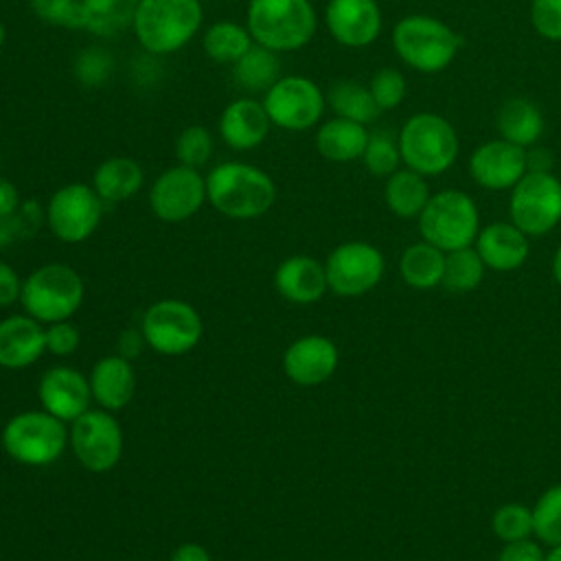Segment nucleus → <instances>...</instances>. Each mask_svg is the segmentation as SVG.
Here are the masks:
<instances>
[{
    "label": "nucleus",
    "mask_w": 561,
    "mask_h": 561,
    "mask_svg": "<svg viewBox=\"0 0 561 561\" xmlns=\"http://www.w3.org/2000/svg\"><path fill=\"white\" fill-rule=\"evenodd\" d=\"M206 199L230 219H254L274 206L276 186L263 169L228 160L206 175Z\"/></svg>",
    "instance_id": "1"
},
{
    "label": "nucleus",
    "mask_w": 561,
    "mask_h": 561,
    "mask_svg": "<svg viewBox=\"0 0 561 561\" xmlns=\"http://www.w3.org/2000/svg\"><path fill=\"white\" fill-rule=\"evenodd\" d=\"M199 0H138L134 33L151 55H169L186 46L202 26Z\"/></svg>",
    "instance_id": "2"
},
{
    "label": "nucleus",
    "mask_w": 561,
    "mask_h": 561,
    "mask_svg": "<svg viewBox=\"0 0 561 561\" xmlns=\"http://www.w3.org/2000/svg\"><path fill=\"white\" fill-rule=\"evenodd\" d=\"M245 26L254 44L285 53L309 44L318 20L309 0H250Z\"/></svg>",
    "instance_id": "3"
},
{
    "label": "nucleus",
    "mask_w": 561,
    "mask_h": 561,
    "mask_svg": "<svg viewBox=\"0 0 561 561\" xmlns=\"http://www.w3.org/2000/svg\"><path fill=\"white\" fill-rule=\"evenodd\" d=\"M397 142L403 164L423 178L447 171L460 151L458 134L451 123L432 112L410 116L403 123Z\"/></svg>",
    "instance_id": "4"
},
{
    "label": "nucleus",
    "mask_w": 561,
    "mask_h": 561,
    "mask_svg": "<svg viewBox=\"0 0 561 561\" xmlns=\"http://www.w3.org/2000/svg\"><path fill=\"white\" fill-rule=\"evenodd\" d=\"M460 44V35L432 15H405L392 28V46L399 59L425 75L445 70L458 55Z\"/></svg>",
    "instance_id": "5"
},
{
    "label": "nucleus",
    "mask_w": 561,
    "mask_h": 561,
    "mask_svg": "<svg viewBox=\"0 0 561 561\" xmlns=\"http://www.w3.org/2000/svg\"><path fill=\"white\" fill-rule=\"evenodd\" d=\"M83 280L66 263H48L33 270L22 283L20 305L46 324L68 320L83 302Z\"/></svg>",
    "instance_id": "6"
},
{
    "label": "nucleus",
    "mask_w": 561,
    "mask_h": 561,
    "mask_svg": "<svg viewBox=\"0 0 561 561\" xmlns=\"http://www.w3.org/2000/svg\"><path fill=\"white\" fill-rule=\"evenodd\" d=\"M419 230L423 241L443 252L460 250L476 243L480 232V215L476 202L456 188H445L430 195L419 215Z\"/></svg>",
    "instance_id": "7"
},
{
    "label": "nucleus",
    "mask_w": 561,
    "mask_h": 561,
    "mask_svg": "<svg viewBox=\"0 0 561 561\" xmlns=\"http://www.w3.org/2000/svg\"><path fill=\"white\" fill-rule=\"evenodd\" d=\"M68 432L64 421L37 410L20 412L2 430L4 451L22 465L46 467L55 462L66 449Z\"/></svg>",
    "instance_id": "8"
},
{
    "label": "nucleus",
    "mask_w": 561,
    "mask_h": 561,
    "mask_svg": "<svg viewBox=\"0 0 561 561\" xmlns=\"http://www.w3.org/2000/svg\"><path fill=\"white\" fill-rule=\"evenodd\" d=\"M511 221L526 237H541L561 221V180L550 171H526L511 188Z\"/></svg>",
    "instance_id": "9"
},
{
    "label": "nucleus",
    "mask_w": 561,
    "mask_h": 561,
    "mask_svg": "<svg viewBox=\"0 0 561 561\" xmlns=\"http://www.w3.org/2000/svg\"><path fill=\"white\" fill-rule=\"evenodd\" d=\"M140 331L145 342L162 355H184L202 340V318L184 300H158L142 313Z\"/></svg>",
    "instance_id": "10"
},
{
    "label": "nucleus",
    "mask_w": 561,
    "mask_h": 561,
    "mask_svg": "<svg viewBox=\"0 0 561 561\" xmlns=\"http://www.w3.org/2000/svg\"><path fill=\"white\" fill-rule=\"evenodd\" d=\"M327 96L316 81L287 75L280 77L263 96V107L274 127L287 131H305L313 127L324 112Z\"/></svg>",
    "instance_id": "11"
},
{
    "label": "nucleus",
    "mask_w": 561,
    "mask_h": 561,
    "mask_svg": "<svg viewBox=\"0 0 561 561\" xmlns=\"http://www.w3.org/2000/svg\"><path fill=\"white\" fill-rule=\"evenodd\" d=\"M103 199L99 193L81 182L57 188L46 206V221L50 232L64 243L85 241L101 221Z\"/></svg>",
    "instance_id": "12"
},
{
    "label": "nucleus",
    "mask_w": 561,
    "mask_h": 561,
    "mask_svg": "<svg viewBox=\"0 0 561 561\" xmlns=\"http://www.w3.org/2000/svg\"><path fill=\"white\" fill-rule=\"evenodd\" d=\"M68 440L77 460L94 473L114 469L123 454L121 423L107 410H88L75 419Z\"/></svg>",
    "instance_id": "13"
},
{
    "label": "nucleus",
    "mask_w": 561,
    "mask_h": 561,
    "mask_svg": "<svg viewBox=\"0 0 561 561\" xmlns=\"http://www.w3.org/2000/svg\"><path fill=\"white\" fill-rule=\"evenodd\" d=\"M329 289L344 298L368 294L383 276V254L366 241L340 243L324 263Z\"/></svg>",
    "instance_id": "14"
},
{
    "label": "nucleus",
    "mask_w": 561,
    "mask_h": 561,
    "mask_svg": "<svg viewBox=\"0 0 561 561\" xmlns=\"http://www.w3.org/2000/svg\"><path fill=\"white\" fill-rule=\"evenodd\" d=\"M206 199V178L193 167H171L156 178L149 191V206L162 221L178 224L193 217Z\"/></svg>",
    "instance_id": "15"
},
{
    "label": "nucleus",
    "mask_w": 561,
    "mask_h": 561,
    "mask_svg": "<svg viewBox=\"0 0 561 561\" xmlns=\"http://www.w3.org/2000/svg\"><path fill=\"white\" fill-rule=\"evenodd\" d=\"M526 171V149L504 138L480 145L469 158V173L473 182L489 191L513 188Z\"/></svg>",
    "instance_id": "16"
},
{
    "label": "nucleus",
    "mask_w": 561,
    "mask_h": 561,
    "mask_svg": "<svg viewBox=\"0 0 561 561\" xmlns=\"http://www.w3.org/2000/svg\"><path fill=\"white\" fill-rule=\"evenodd\" d=\"M324 22L335 42L362 48L379 37L381 11L377 0H329Z\"/></svg>",
    "instance_id": "17"
},
{
    "label": "nucleus",
    "mask_w": 561,
    "mask_h": 561,
    "mask_svg": "<svg viewBox=\"0 0 561 561\" xmlns=\"http://www.w3.org/2000/svg\"><path fill=\"white\" fill-rule=\"evenodd\" d=\"M337 362V346L324 335H302L283 353V370L298 386L324 383L333 377Z\"/></svg>",
    "instance_id": "18"
},
{
    "label": "nucleus",
    "mask_w": 561,
    "mask_h": 561,
    "mask_svg": "<svg viewBox=\"0 0 561 561\" xmlns=\"http://www.w3.org/2000/svg\"><path fill=\"white\" fill-rule=\"evenodd\" d=\"M37 394L48 414L70 423L88 412L92 401V390L85 375L68 366L48 368L37 383Z\"/></svg>",
    "instance_id": "19"
},
{
    "label": "nucleus",
    "mask_w": 561,
    "mask_h": 561,
    "mask_svg": "<svg viewBox=\"0 0 561 561\" xmlns=\"http://www.w3.org/2000/svg\"><path fill=\"white\" fill-rule=\"evenodd\" d=\"M46 351V329L28 313L9 316L0 320V366L26 368L35 364Z\"/></svg>",
    "instance_id": "20"
},
{
    "label": "nucleus",
    "mask_w": 561,
    "mask_h": 561,
    "mask_svg": "<svg viewBox=\"0 0 561 561\" xmlns=\"http://www.w3.org/2000/svg\"><path fill=\"white\" fill-rule=\"evenodd\" d=\"M270 116L263 103L243 96L230 101L219 116V134L224 142L234 151H248L259 147L270 131Z\"/></svg>",
    "instance_id": "21"
},
{
    "label": "nucleus",
    "mask_w": 561,
    "mask_h": 561,
    "mask_svg": "<svg viewBox=\"0 0 561 561\" xmlns=\"http://www.w3.org/2000/svg\"><path fill=\"white\" fill-rule=\"evenodd\" d=\"M476 250L493 272H513L528 259V237L511 221H493L476 237Z\"/></svg>",
    "instance_id": "22"
},
{
    "label": "nucleus",
    "mask_w": 561,
    "mask_h": 561,
    "mask_svg": "<svg viewBox=\"0 0 561 561\" xmlns=\"http://www.w3.org/2000/svg\"><path fill=\"white\" fill-rule=\"evenodd\" d=\"M274 285L285 300L296 305L316 302L329 289L324 265L307 254L285 259L274 272Z\"/></svg>",
    "instance_id": "23"
},
{
    "label": "nucleus",
    "mask_w": 561,
    "mask_h": 561,
    "mask_svg": "<svg viewBox=\"0 0 561 561\" xmlns=\"http://www.w3.org/2000/svg\"><path fill=\"white\" fill-rule=\"evenodd\" d=\"M92 399L107 412L125 408L136 388V375L131 362L121 355H105L101 357L88 377Z\"/></svg>",
    "instance_id": "24"
},
{
    "label": "nucleus",
    "mask_w": 561,
    "mask_h": 561,
    "mask_svg": "<svg viewBox=\"0 0 561 561\" xmlns=\"http://www.w3.org/2000/svg\"><path fill=\"white\" fill-rule=\"evenodd\" d=\"M366 142V125L340 116L324 121L316 131V149L329 162H353L362 158Z\"/></svg>",
    "instance_id": "25"
},
{
    "label": "nucleus",
    "mask_w": 561,
    "mask_h": 561,
    "mask_svg": "<svg viewBox=\"0 0 561 561\" xmlns=\"http://www.w3.org/2000/svg\"><path fill=\"white\" fill-rule=\"evenodd\" d=\"M497 131L504 140L526 149L543 134V114L530 99H506L497 110Z\"/></svg>",
    "instance_id": "26"
},
{
    "label": "nucleus",
    "mask_w": 561,
    "mask_h": 561,
    "mask_svg": "<svg viewBox=\"0 0 561 561\" xmlns=\"http://www.w3.org/2000/svg\"><path fill=\"white\" fill-rule=\"evenodd\" d=\"M142 169L136 160L116 156L103 160L92 175V188L103 202H123L136 195L142 186Z\"/></svg>",
    "instance_id": "27"
},
{
    "label": "nucleus",
    "mask_w": 561,
    "mask_h": 561,
    "mask_svg": "<svg viewBox=\"0 0 561 561\" xmlns=\"http://www.w3.org/2000/svg\"><path fill=\"white\" fill-rule=\"evenodd\" d=\"M232 79L245 92L265 94L280 79V59L274 50L252 44L248 53L232 64Z\"/></svg>",
    "instance_id": "28"
},
{
    "label": "nucleus",
    "mask_w": 561,
    "mask_h": 561,
    "mask_svg": "<svg viewBox=\"0 0 561 561\" xmlns=\"http://www.w3.org/2000/svg\"><path fill=\"white\" fill-rule=\"evenodd\" d=\"M445 270V252L427 241L405 248L399 261V274L405 285L414 289H432L440 285Z\"/></svg>",
    "instance_id": "29"
},
{
    "label": "nucleus",
    "mask_w": 561,
    "mask_h": 561,
    "mask_svg": "<svg viewBox=\"0 0 561 561\" xmlns=\"http://www.w3.org/2000/svg\"><path fill=\"white\" fill-rule=\"evenodd\" d=\"M383 197L388 208L397 217L412 219L419 217L421 210L425 208L430 199V188L421 173L412 169H397L392 175H388Z\"/></svg>",
    "instance_id": "30"
},
{
    "label": "nucleus",
    "mask_w": 561,
    "mask_h": 561,
    "mask_svg": "<svg viewBox=\"0 0 561 561\" xmlns=\"http://www.w3.org/2000/svg\"><path fill=\"white\" fill-rule=\"evenodd\" d=\"M83 28L96 37H114L134 24L138 0H81Z\"/></svg>",
    "instance_id": "31"
},
{
    "label": "nucleus",
    "mask_w": 561,
    "mask_h": 561,
    "mask_svg": "<svg viewBox=\"0 0 561 561\" xmlns=\"http://www.w3.org/2000/svg\"><path fill=\"white\" fill-rule=\"evenodd\" d=\"M327 103L340 118H348L355 123H373L379 116V107L368 90V85H362L351 79H342L331 83L327 92Z\"/></svg>",
    "instance_id": "32"
},
{
    "label": "nucleus",
    "mask_w": 561,
    "mask_h": 561,
    "mask_svg": "<svg viewBox=\"0 0 561 561\" xmlns=\"http://www.w3.org/2000/svg\"><path fill=\"white\" fill-rule=\"evenodd\" d=\"M254 44L248 26L230 22V20H221L210 24L204 31L202 37V46L204 53L219 64H234L243 53H248V48Z\"/></svg>",
    "instance_id": "33"
},
{
    "label": "nucleus",
    "mask_w": 561,
    "mask_h": 561,
    "mask_svg": "<svg viewBox=\"0 0 561 561\" xmlns=\"http://www.w3.org/2000/svg\"><path fill=\"white\" fill-rule=\"evenodd\" d=\"M484 270L486 265L482 263L478 250L471 245L445 252V270L440 285L451 294L473 291L482 283Z\"/></svg>",
    "instance_id": "34"
},
{
    "label": "nucleus",
    "mask_w": 561,
    "mask_h": 561,
    "mask_svg": "<svg viewBox=\"0 0 561 561\" xmlns=\"http://www.w3.org/2000/svg\"><path fill=\"white\" fill-rule=\"evenodd\" d=\"M533 535L539 543L561 546V484L548 486L533 506Z\"/></svg>",
    "instance_id": "35"
},
{
    "label": "nucleus",
    "mask_w": 561,
    "mask_h": 561,
    "mask_svg": "<svg viewBox=\"0 0 561 561\" xmlns=\"http://www.w3.org/2000/svg\"><path fill=\"white\" fill-rule=\"evenodd\" d=\"M491 528L504 543L528 539L533 535V508L522 502H506L493 513Z\"/></svg>",
    "instance_id": "36"
},
{
    "label": "nucleus",
    "mask_w": 561,
    "mask_h": 561,
    "mask_svg": "<svg viewBox=\"0 0 561 561\" xmlns=\"http://www.w3.org/2000/svg\"><path fill=\"white\" fill-rule=\"evenodd\" d=\"M362 162L377 178L392 175L401 162L397 138L390 131L368 134V142L362 153Z\"/></svg>",
    "instance_id": "37"
},
{
    "label": "nucleus",
    "mask_w": 561,
    "mask_h": 561,
    "mask_svg": "<svg viewBox=\"0 0 561 561\" xmlns=\"http://www.w3.org/2000/svg\"><path fill=\"white\" fill-rule=\"evenodd\" d=\"M114 72L112 55L101 46L83 48L72 61L75 79L85 88H101Z\"/></svg>",
    "instance_id": "38"
},
{
    "label": "nucleus",
    "mask_w": 561,
    "mask_h": 561,
    "mask_svg": "<svg viewBox=\"0 0 561 561\" xmlns=\"http://www.w3.org/2000/svg\"><path fill=\"white\" fill-rule=\"evenodd\" d=\"M213 156V136L202 125H188L180 131L175 140V158L184 167L199 169Z\"/></svg>",
    "instance_id": "39"
},
{
    "label": "nucleus",
    "mask_w": 561,
    "mask_h": 561,
    "mask_svg": "<svg viewBox=\"0 0 561 561\" xmlns=\"http://www.w3.org/2000/svg\"><path fill=\"white\" fill-rule=\"evenodd\" d=\"M28 4L42 22L64 28H83L81 0H28Z\"/></svg>",
    "instance_id": "40"
},
{
    "label": "nucleus",
    "mask_w": 561,
    "mask_h": 561,
    "mask_svg": "<svg viewBox=\"0 0 561 561\" xmlns=\"http://www.w3.org/2000/svg\"><path fill=\"white\" fill-rule=\"evenodd\" d=\"M368 90L379 110H394L405 99V79L397 68H381L373 75Z\"/></svg>",
    "instance_id": "41"
},
{
    "label": "nucleus",
    "mask_w": 561,
    "mask_h": 561,
    "mask_svg": "<svg viewBox=\"0 0 561 561\" xmlns=\"http://www.w3.org/2000/svg\"><path fill=\"white\" fill-rule=\"evenodd\" d=\"M530 22L543 39L561 42V0H533Z\"/></svg>",
    "instance_id": "42"
},
{
    "label": "nucleus",
    "mask_w": 561,
    "mask_h": 561,
    "mask_svg": "<svg viewBox=\"0 0 561 561\" xmlns=\"http://www.w3.org/2000/svg\"><path fill=\"white\" fill-rule=\"evenodd\" d=\"M79 329L68 320L53 322L46 329V351L53 355H72L79 348Z\"/></svg>",
    "instance_id": "43"
},
{
    "label": "nucleus",
    "mask_w": 561,
    "mask_h": 561,
    "mask_svg": "<svg viewBox=\"0 0 561 561\" xmlns=\"http://www.w3.org/2000/svg\"><path fill=\"white\" fill-rule=\"evenodd\" d=\"M44 221V210L37 199L20 202L18 210L13 213V224L18 230V239H31Z\"/></svg>",
    "instance_id": "44"
},
{
    "label": "nucleus",
    "mask_w": 561,
    "mask_h": 561,
    "mask_svg": "<svg viewBox=\"0 0 561 561\" xmlns=\"http://www.w3.org/2000/svg\"><path fill=\"white\" fill-rule=\"evenodd\" d=\"M543 559H546V552L541 550L539 541H533L530 537L504 543V548L497 554V561H543Z\"/></svg>",
    "instance_id": "45"
},
{
    "label": "nucleus",
    "mask_w": 561,
    "mask_h": 561,
    "mask_svg": "<svg viewBox=\"0 0 561 561\" xmlns=\"http://www.w3.org/2000/svg\"><path fill=\"white\" fill-rule=\"evenodd\" d=\"M20 291H22V283L15 270L9 263L0 261V309L20 300Z\"/></svg>",
    "instance_id": "46"
},
{
    "label": "nucleus",
    "mask_w": 561,
    "mask_h": 561,
    "mask_svg": "<svg viewBox=\"0 0 561 561\" xmlns=\"http://www.w3.org/2000/svg\"><path fill=\"white\" fill-rule=\"evenodd\" d=\"M145 335L142 331H136V329H125L118 337V351H121V357L125 359H136L145 346Z\"/></svg>",
    "instance_id": "47"
},
{
    "label": "nucleus",
    "mask_w": 561,
    "mask_h": 561,
    "mask_svg": "<svg viewBox=\"0 0 561 561\" xmlns=\"http://www.w3.org/2000/svg\"><path fill=\"white\" fill-rule=\"evenodd\" d=\"M20 206V193L13 182L0 178V217H9Z\"/></svg>",
    "instance_id": "48"
},
{
    "label": "nucleus",
    "mask_w": 561,
    "mask_h": 561,
    "mask_svg": "<svg viewBox=\"0 0 561 561\" xmlns=\"http://www.w3.org/2000/svg\"><path fill=\"white\" fill-rule=\"evenodd\" d=\"M171 561H210V554L204 546L199 543H180L173 554H171Z\"/></svg>",
    "instance_id": "49"
},
{
    "label": "nucleus",
    "mask_w": 561,
    "mask_h": 561,
    "mask_svg": "<svg viewBox=\"0 0 561 561\" xmlns=\"http://www.w3.org/2000/svg\"><path fill=\"white\" fill-rule=\"evenodd\" d=\"M526 167H528V171H550L552 153L548 149L526 151Z\"/></svg>",
    "instance_id": "50"
},
{
    "label": "nucleus",
    "mask_w": 561,
    "mask_h": 561,
    "mask_svg": "<svg viewBox=\"0 0 561 561\" xmlns=\"http://www.w3.org/2000/svg\"><path fill=\"white\" fill-rule=\"evenodd\" d=\"M13 241H18V230H15V224H13V215L0 217V248L9 245Z\"/></svg>",
    "instance_id": "51"
},
{
    "label": "nucleus",
    "mask_w": 561,
    "mask_h": 561,
    "mask_svg": "<svg viewBox=\"0 0 561 561\" xmlns=\"http://www.w3.org/2000/svg\"><path fill=\"white\" fill-rule=\"evenodd\" d=\"M552 276H554V280L561 285V245L557 248V252H554V256H552Z\"/></svg>",
    "instance_id": "52"
},
{
    "label": "nucleus",
    "mask_w": 561,
    "mask_h": 561,
    "mask_svg": "<svg viewBox=\"0 0 561 561\" xmlns=\"http://www.w3.org/2000/svg\"><path fill=\"white\" fill-rule=\"evenodd\" d=\"M543 561H561V546H552L548 552H546V559Z\"/></svg>",
    "instance_id": "53"
},
{
    "label": "nucleus",
    "mask_w": 561,
    "mask_h": 561,
    "mask_svg": "<svg viewBox=\"0 0 561 561\" xmlns=\"http://www.w3.org/2000/svg\"><path fill=\"white\" fill-rule=\"evenodd\" d=\"M4 39H7V26H4V22L0 20V46L4 44Z\"/></svg>",
    "instance_id": "54"
}]
</instances>
